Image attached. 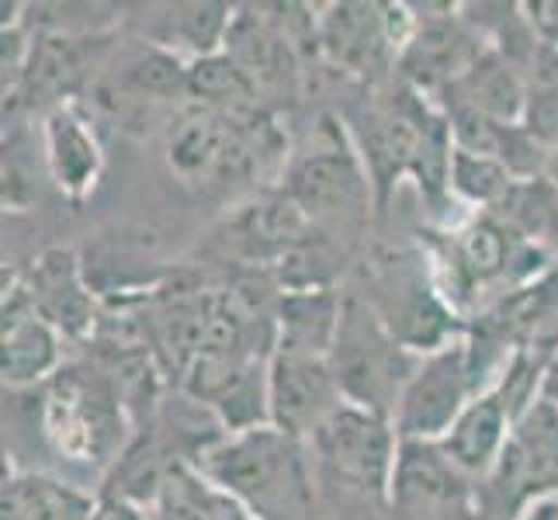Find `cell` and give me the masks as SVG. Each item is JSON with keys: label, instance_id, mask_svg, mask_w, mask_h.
<instances>
[{"label": "cell", "instance_id": "obj_2", "mask_svg": "<svg viewBox=\"0 0 558 520\" xmlns=\"http://www.w3.org/2000/svg\"><path fill=\"white\" fill-rule=\"evenodd\" d=\"M43 437L70 465L108 472L129 451V402L105 364L73 361L46 382Z\"/></svg>", "mask_w": 558, "mask_h": 520}, {"label": "cell", "instance_id": "obj_20", "mask_svg": "<svg viewBox=\"0 0 558 520\" xmlns=\"http://www.w3.org/2000/svg\"><path fill=\"white\" fill-rule=\"evenodd\" d=\"M517 178L507 164H499L489 153H472L454 146L451 153V173H448V191L465 205H475L483 211H499L513 195Z\"/></svg>", "mask_w": 558, "mask_h": 520}, {"label": "cell", "instance_id": "obj_1", "mask_svg": "<svg viewBox=\"0 0 558 520\" xmlns=\"http://www.w3.org/2000/svg\"><path fill=\"white\" fill-rule=\"evenodd\" d=\"M191 465L257 520L299 517L313 504L305 440L281 434L271 423L211 437V445L191 458Z\"/></svg>", "mask_w": 558, "mask_h": 520}, {"label": "cell", "instance_id": "obj_25", "mask_svg": "<svg viewBox=\"0 0 558 520\" xmlns=\"http://www.w3.org/2000/svg\"><path fill=\"white\" fill-rule=\"evenodd\" d=\"M202 520H257V517L246 513L240 504H233V499H222V504L211 510V513H205Z\"/></svg>", "mask_w": 558, "mask_h": 520}, {"label": "cell", "instance_id": "obj_3", "mask_svg": "<svg viewBox=\"0 0 558 520\" xmlns=\"http://www.w3.org/2000/svg\"><path fill=\"white\" fill-rule=\"evenodd\" d=\"M364 302L407 351L427 358L465 337L469 326L445 299L427 254L385 250L364 271Z\"/></svg>", "mask_w": 558, "mask_h": 520}, {"label": "cell", "instance_id": "obj_21", "mask_svg": "<svg viewBox=\"0 0 558 520\" xmlns=\"http://www.w3.org/2000/svg\"><path fill=\"white\" fill-rule=\"evenodd\" d=\"M90 520H146V507L136 504V499L101 493V496H98V507H94V517H90Z\"/></svg>", "mask_w": 558, "mask_h": 520}, {"label": "cell", "instance_id": "obj_18", "mask_svg": "<svg viewBox=\"0 0 558 520\" xmlns=\"http://www.w3.org/2000/svg\"><path fill=\"white\" fill-rule=\"evenodd\" d=\"M98 496L43 472L4 475V517L0 520H90Z\"/></svg>", "mask_w": 558, "mask_h": 520}, {"label": "cell", "instance_id": "obj_16", "mask_svg": "<svg viewBox=\"0 0 558 520\" xmlns=\"http://www.w3.org/2000/svg\"><path fill=\"white\" fill-rule=\"evenodd\" d=\"M340 313H343V295L333 292V288L281 292L275 310V351L326 358L337 337Z\"/></svg>", "mask_w": 558, "mask_h": 520}, {"label": "cell", "instance_id": "obj_5", "mask_svg": "<svg viewBox=\"0 0 558 520\" xmlns=\"http://www.w3.org/2000/svg\"><path fill=\"white\" fill-rule=\"evenodd\" d=\"M558 493V407L537 399L517 420L504 455L478 479V520H517L537 496Z\"/></svg>", "mask_w": 558, "mask_h": 520}, {"label": "cell", "instance_id": "obj_6", "mask_svg": "<svg viewBox=\"0 0 558 520\" xmlns=\"http://www.w3.org/2000/svg\"><path fill=\"white\" fill-rule=\"evenodd\" d=\"M372 178L337 122L326 119L319 140L292 160L284 173V195L313 226L361 219L372 202Z\"/></svg>", "mask_w": 558, "mask_h": 520}, {"label": "cell", "instance_id": "obj_10", "mask_svg": "<svg viewBox=\"0 0 558 520\" xmlns=\"http://www.w3.org/2000/svg\"><path fill=\"white\" fill-rule=\"evenodd\" d=\"M343 402L330 358L295 351H271L267 358V413L281 434L310 440Z\"/></svg>", "mask_w": 558, "mask_h": 520}, {"label": "cell", "instance_id": "obj_13", "mask_svg": "<svg viewBox=\"0 0 558 520\" xmlns=\"http://www.w3.org/2000/svg\"><path fill=\"white\" fill-rule=\"evenodd\" d=\"M43 149H46V170L63 198L81 205L94 188L101 184L105 173V153L98 143L94 122L84 114L76 101H63L46 111L43 119Z\"/></svg>", "mask_w": 558, "mask_h": 520}, {"label": "cell", "instance_id": "obj_12", "mask_svg": "<svg viewBox=\"0 0 558 520\" xmlns=\"http://www.w3.org/2000/svg\"><path fill=\"white\" fill-rule=\"evenodd\" d=\"M35 310L43 313L56 330L70 340H90L98 330V299L90 295V285L84 278V264L73 246L43 250L28 271H22Z\"/></svg>", "mask_w": 558, "mask_h": 520}, {"label": "cell", "instance_id": "obj_4", "mask_svg": "<svg viewBox=\"0 0 558 520\" xmlns=\"http://www.w3.org/2000/svg\"><path fill=\"white\" fill-rule=\"evenodd\" d=\"M330 368L351 407L378 416L396 413V402L420 368V354L407 351L361 292H343V313L330 347Z\"/></svg>", "mask_w": 558, "mask_h": 520}, {"label": "cell", "instance_id": "obj_14", "mask_svg": "<svg viewBox=\"0 0 558 520\" xmlns=\"http://www.w3.org/2000/svg\"><path fill=\"white\" fill-rule=\"evenodd\" d=\"M402 8L375 4H337L319 22V46L337 66L368 76L392 52L407 49L410 38L396 32V14Z\"/></svg>", "mask_w": 558, "mask_h": 520}, {"label": "cell", "instance_id": "obj_7", "mask_svg": "<svg viewBox=\"0 0 558 520\" xmlns=\"http://www.w3.org/2000/svg\"><path fill=\"white\" fill-rule=\"evenodd\" d=\"M305 445L313 448L319 469L337 486L389 504V486L399 458V434L389 416L343 402Z\"/></svg>", "mask_w": 558, "mask_h": 520}, {"label": "cell", "instance_id": "obj_22", "mask_svg": "<svg viewBox=\"0 0 558 520\" xmlns=\"http://www.w3.org/2000/svg\"><path fill=\"white\" fill-rule=\"evenodd\" d=\"M531 25L542 32L545 43L558 46V4H531Z\"/></svg>", "mask_w": 558, "mask_h": 520}, {"label": "cell", "instance_id": "obj_11", "mask_svg": "<svg viewBox=\"0 0 558 520\" xmlns=\"http://www.w3.org/2000/svg\"><path fill=\"white\" fill-rule=\"evenodd\" d=\"M0 316H4V334H0V343H4V361H0L4 385L8 389L46 385L66 364L63 361V334L35 310L28 285L17 271L4 281V305H0Z\"/></svg>", "mask_w": 558, "mask_h": 520}, {"label": "cell", "instance_id": "obj_23", "mask_svg": "<svg viewBox=\"0 0 558 520\" xmlns=\"http://www.w3.org/2000/svg\"><path fill=\"white\" fill-rule=\"evenodd\" d=\"M517 520H558V493L555 496H537L521 510Z\"/></svg>", "mask_w": 558, "mask_h": 520}, {"label": "cell", "instance_id": "obj_15", "mask_svg": "<svg viewBox=\"0 0 558 520\" xmlns=\"http://www.w3.org/2000/svg\"><path fill=\"white\" fill-rule=\"evenodd\" d=\"M513 427H517V413L510 407V399L504 396L499 385H493V389L478 392L469 402V410L458 416L448 437L440 440V448L448 451V458L461 472L478 483V479H486L493 472Z\"/></svg>", "mask_w": 558, "mask_h": 520}, {"label": "cell", "instance_id": "obj_24", "mask_svg": "<svg viewBox=\"0 0 558 520\" xmlns=\"http://www.w3.org/2000/svg\"><path fill=\"white\" fill-rule=\"evenodd\" d=\"M542 399H548L551 407H558V343L551 347V358H548V372H545V389Z\"/></svg>", "mask_w": 558, "mask_h": 520}, {"label": "cell", "instance_id": "obj_9", "mask_svg": "<svg viewBox=\"0 0 558 520\" xmlns=\"http://www.w3.org/2000/svg\"><path fill=\"white\" fill-rule=\"evenodd\" d=\"M389 507L407 520H478V483L440 440H399Z\"/></svg>", "mask_w": 558, "mask_h": 520}, {"label": "cell", "instance_id": "obj_17", "mask_svg": "<svg viewBox=\"0 0 558 520\" xmlns=\"http://www.w3.org/2000/svg\"><path fill=\"white\" fill-rule=\"evenodd\" d=\"M448 90L458 94L454 108H469L499 125H521L524 108H527L521 76L507 63V56L496 49H486L478 56L469 66V73L461 76V81H454Z\"/></svg>", "mask_w": 558, "mask_h": 520}, {"label": "cell", "instance_id": "obj_19", "mask_svg": "<svg viewBox=\"0 0 558 520\" xmlns=\"http://www.w3.org/2000/svg\"><path fill=\"white\" fill-rule=\"evenodd\" d=\"M84 66H87V60L73 38L46 35L28 49L25 66H22V81H25L28 94H38V101H52V108H56L66 101V94L84 76Z\"/></svg>", "mask_w": 558, "mask_h": 520}, {"label": "cell", "instance_id": "obj_8", "mask_svg": "<svg viewBox=\"0 0 558 520\" xmlns=\"http://www.w3.org/2000/svg\"><path fill=\"white\" fill-rule=\"evenodd\" d=\"M478 392L483 385L472 372L469 343L461 337L420 361L416 375L396 402L392 427L399 440H445Z\"/></svg>", "mask_w": 558, "mask_h": 520}]
</instances>
